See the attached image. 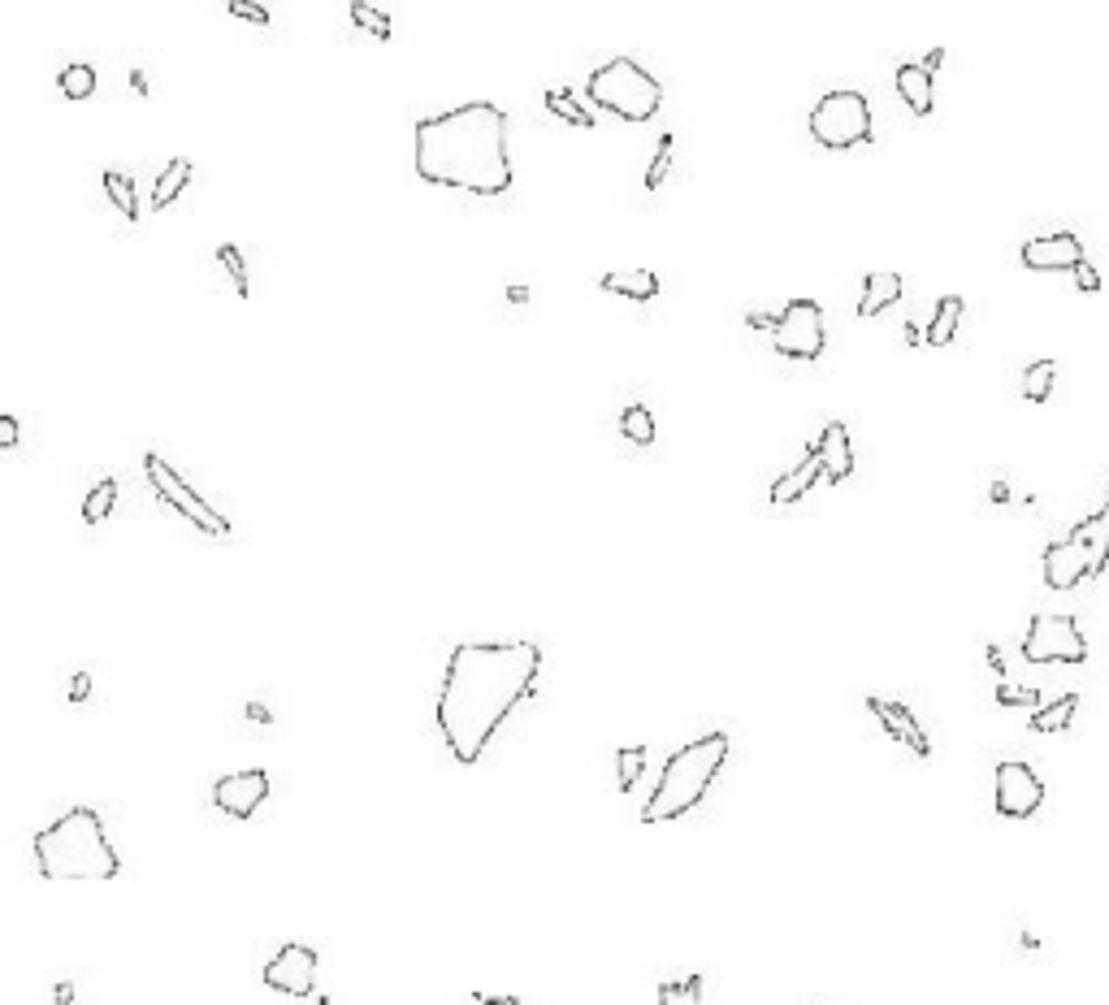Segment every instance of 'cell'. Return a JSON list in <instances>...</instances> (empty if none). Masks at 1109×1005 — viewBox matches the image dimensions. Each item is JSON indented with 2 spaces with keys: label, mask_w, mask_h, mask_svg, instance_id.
I'll return each mask as SVG.
<instances>
[{
  "label": "cell",
  "mask_w": 1109,
  "mask_h": 1005,
  "mask_svg": "<svg viewBox=\"0 0 1109 1005\" xmlns=\"http://www.w3.org/2000/svg\"><path fill=\"white\" fill-rule=\"evenodd\" d=\"M542 672L538 642H460L438 689V733L451 759L473 767L503 720L533 694Z\"/></svg>",
  "instance_id": "obj_1"
},
{
  "label": "cell",
  "mask_w": 1109,
  "mask_h": 1005,
  "mask_svg": "<svg viewBox=\"0 0 1109 1005\" xmlns=\"http://www.w3.org/2000/svg\"><path fill=\"white\" fill-rule=\"evenodd\" d=\"M416 178L429 187L468 191L477 200L512 191L507 161V113L490 100L434 113L416 122Z\"/></svg>",
  "instance_id": "obj_2"
},
{
  "label": "cell",
  "mask_w": 1109,
  "mask_h": 1005,
  "mask_svg": "<svg viewBox=\"0 0 1109 1005\" xmlns=\"http://www.w3.org/2000/svg\"><path fill=\"white\" fill-rule=\"evenodd\" d=\"M35 871L44 880H113L122 858L104 837V819L91 806H74L35 832Z\"/></svg>",
  "instance_id": "obj_3"
},
{
  "label": "cell",
  "mask_w": 1109,
  "mask_h": 1005,
  "mask_svg": "<svg viewBox=\"0 0 1109 1005\" xmlns=\"http://www.w3.org/2000/svg\"><path fill=\"white\" fill-rule=\"evenodd\" d=\"M728 750H733L728 733H702L694 741H685V746H676L668 754V763H663L650 802L642 806V824H672V819L694 811L711 793L715 780H720Z\"/></svg>",
  "instance_id": "obj_4"
},
{
  "label": "cell",
  "mask_w": 1109,
  "mask_h": 1005,
  "mask_svg": "<svg viewBox=\"0 0 1109 1005\" xmlns=\"http://www.w3.org/2000/svg\"><path fill=\"white\" fill-rule=\"evenodd\" d=\"M585 96H590L598 109H607L611 117H620V122H650L663 104V87H659V78L646 74L637 61L616 57L590 74Z\"/></svg>",
  "instance_id": "obj_5"
},
{
  "label": "cell",
  "mask_w": 1109,
  "mask_h": 1005,
  "mask_svg": "<svg viewBox=\"0 0 1109 1005\" xmlns=\"http://www.w3.org/2000/svg\"><path fill=\"white\" fill-rule=\"evenodd\" d=\"M811 139L828 152H850L858 143H871V104L863 91H828L806 117Z\"/></svg>",
  "instance_id": "obj_6"
},
{
  "label": "cell",
  "mask_w": 1109,
  "mask_h": 1005,
  "mask_svg": "<svg viewBox=\"0 0 1109 1005\" xmlns=\"http://www.w3.org/2000/svg\"><path fill=\"white\" fill-rule=\"evenodd\" d=\"M143 477H148V486L156 490V499H161L165 507H174L182 520H191L200 533H208V538H230V520L221 516L208 499H200V494L187 486V477H182L169 460H161L156 451L143 455Z\"/></svg>",
  "instance_id": "obj_7"
},
{
  "label": "cell",
  "mask_w": 1109,
  "mask_h": 1005,
  "mask_svg": "<svg viewBox=\"0 0 1109 1005\" xmlns=\"http://www.w3.org/2000/svg\"><path fill=\"white\" fill-rule=\"evenodd\" d=\"M772 347L785 360H802V364L819 360L824 347H828L824 308H819L815 299H789L785 312H780L776 325H772Z\"/></svg>",
  "instance_id": "obj_8"
},
{
  "label": "cell",
  "mask_w": 1109,
  "mask_h": 1005,
  "mask_svg": "<svg viewBox=\"0 0 1109 1005\" xmlns=\"http://www.w3.org/2000/svg\"><path fill=\"white\" fill-rule=\"evenodd\" d=\"M1023 659L1027 663H1084L1088 637L1075 624V616H1032L1023 633Z\"/></svg>",
  "instance_id": "obj_9"
},
{
  "label": "cell",
  "mask_w": 1109,
  "mask_h": 1005,
  "mask_svg": "<svg viewBox=\"0 0 1109 1005\" xmlns=\"http://www.w3.org/2000/svg\"><path fill=\"white\" fill-rule=\"evenodd\" d=\"M1040 802H1045V780H1040L1032 767L1019 763V759H1010V763L997 767V776H993V806H997V815L1032 819L1040 811Z\"/></svg>",
  "instance_id": "obj_10"
},
{
  "label": "cell",
  "mask_w": 1109,
  "mask_h": 1005,
  "mask_svg": "<svg viewBox=\"0 0 1109 1005\" xmlns=\"http://www.w3.org/2000/svg\"><path fill=\"white\" fill-rule=\"evenodd\" d=\"M265 984L286 997H312V988H317V949L304 941L282 945L265 962Z\"/></svg>",
  "instance_id": "obj_11"
},
{
  "label": "cell",
  "mask_w": 1109,
  "mask_h": 1005,
  "mask_svg": "<svg viewBox=\"0 0 1109 1005\" xmlns=\"http://www.w3.org/2000/svg\"><path fill=\"white\" fill-rule=\"evenodd\" d=\"M1019 260H1023V269H1032V273H1062V269L1075 273L1088 260V252H1084V243H1079V234L1058 230V234H1032V239L1023 243Z\"/></svg>",
  "instance_id": "obj_12"
},
{
  "label": "cell",
  "mask_w": 1109,
  "mask_h": 1005,
  "mask_svg": "<svg viewBox=\"0 0 1109 1005\" xmlns=\"http://www.w3.org/2000/svg\"><path fill=\"white\" fill-rule=\"evenodd\" d=\"M265 798H269V772H260V767H243V772H230L213 785V806L226 811L230 819H252Z\"/></svg>",
  "instance_id": "obj_13"
},
{
  "label": "cell",
  "mask_w": 1109,
  "mask_h": 1005,
  "mask_svg": "<svg viewBox=\"0 0 1109 1005\" xmlns=\"http://www.w3.org/2000/svg\"><path fill=\"white\" fill-rule=\"evenodd\" d=\"M1092 577V555L1088 546L1075 538V533H1066L1062 542H1049L1045 546V585L1049 590H1075L1079 581Z\"/></svg>",
  "instance_id": "obj_14"
},
{
  "label": "cell",
  "mask_w": 1109,
  "mask_h": 1005,
  "mask_svg": "<svg viewBox=\"0 0 1109 1005\" xmlns=\"http://www.w3.org/2000/svg\"><path fill=\"white\" fill-rule=\"evenodd\" d=\"M867 711L880 720V728L889 733L893 741H902V746L915 754V759H932V741L928 733H923V724L915 720V711L906 707V702H889V698H867Z\"/></svg>",
  "instance_id": "obj_15"
},
{
  "label": "cell",
  "mask_w": 1109,
  "mask_h": 1005,
  "mask_svg": "<svg viewBox=\"0 0 1109 1005\" xmlns=\"http://www.w3.org/2000/svg\"><path fill=\"white\" fill-rule=\"evenodd\" d=\"M819 477H824V460H819V451H815V442H811V451L802 455V464L789 468L785 477L772 481L767 499H772V507H793L798 499H806V494H811V486H815Z\"/></svg>",
  "instance_id": "obj_16"
},
{
  "label": "cell",
  "mask_w": 1109,
  "mask_h": 1005,
  "mask_svg": "<svg viewBox=\"0 0 1109 1005\" xmlns=\"http://www.w3.org/2000/svg\"><path fill=\"white\" fill-rule=\"evenodd\" d=\"M815 451H819V460H824V481H832V486H837V481H845V477L854 473L850 429H845L841 421H828V425H824V434H819Z\"/></svg>",
  "instance_id": "obj_17"
},
{
  "label": "cell",
  "mask_w": 1109,
  "mask_h": 1005,
  "mask_svg": "<svg viewBox=\"0 0 1109 1005\" xmlns=\"http://www.w3.org/2000/svg\"><path fill=\"white\" fill-rule=\"evenodd\" d=\"M897 96L906 100V109L915 117H928L932 104H936V83H932V70L923 61H910L897 70Z\"/></svg>",
  "instance_id": "obj_18"
},
{
  "label": "cell",
  "mask_w": 1109,
  "mask_h": 1005,
  "mask_svg": "<svg viewBox=\"0 0 1109 1005\" xmlns=\"http://www.w3.org/2000/svg\"><path fill=\"white\" fill-rule=\"evenodd\" d=\"M902 304V273L893 269H876L863 278V299H858V317H880L884 308Z\"/></svg>",
  "instance_id": "obj_19"
},
{
  "label": "cell",
  "mask_w": 1109,
  "mask_h": 1005,
  "mask_svg": "<svg viewBox=\"0 0 1109 1005\" xmlns=\"http://www.w3.org/2000/svg\"><path fill=\"white\" fill-rule=\"evenodd\" d=\"M603 291L624 295V299H633V304H650V299H659V273L655 269H611V273H603Z\"/></svg>",
  "instance_id": "obj_20"
},
{
  "label": "cell",
  "mask_w": 1109,
  "mask_h": 1005,
  "mask_svg": "<svg viewBox=\"0 0 1109 1005\" xmlns=\"http://www.w3.org/2000/svg\"><path fill=\"white\" fill-rule=\"evenodd\" d=\"M1071 533L1088 546V555H1092V577H1101L1105 564H1109V494H1105V507H1101V512L1084 516Z\"/></svg>",
  "instance_id": "obj_21"
},
{
  "label": "cell",
  "mask_w": 1109,
  "mask_h": 1005,
  "mask_svg": "<svg viewBox=\"0 0 1109 1005\" xmlns=\"http://www.w3.org/2000/svg\"><path fill=\"white\" fill-rule=\"evenodd\" d=\"M191 174H195V165L187 161V156H174V161L161 169V178H156V187H152V208H156V213H165V208L174 204L182 191H187Z\"/></svg>",
  "instance_id": "obj_22"
},
{
  "label": "cell",
  "mask_w": 1109,
  "mask_h": 1005,
  "mask_svg": "<svg viewBox=\"0 0 1109 1005\" xmlns=\"http://www.w3.org/2000/svg\"><path fill=\"white\" fill-rule=\"evenodd\" d=\"M958 321H962V295H941V299H936V317L928 321V330H923L928 347H949V343H954Z\"/></svg>",
  "instance_id": "obj_23"
},
{
  "label": "cell",
  "mask_w": 1109,
  "mask_h": 1005,
  "mask_svg": "<svg viewBox=\"0 0 1109 1005\" xmlns=\"http://www.w3.org/2000/svg\"><path fill=\"white\" fill-rule=\"evenodd\" d=\"M1075 711H1079V694H1062V698L1045 702L1040 711H1032L1027 728H1032V733H1066L1071 720H1075Z\"/></svg>",
  "instance_id": "obj_24"
},
{
  "label": "cell",
  "mask_w": 1109,
  "mask_h": 1005,
  "mask_svg": "<svg viewBox=\"0 0 1109 1005\" xmlns=\"http://www.w3.org/2000/svg\"><path fill=\"white\" fill-rule=\"evenodd\" d=\"M620 434H624V442H633V447H650V442L659 438L655 412H650L646 403H629V408L620 412Z\"/></svg>",
  "instance_id": "obj_25"
},
{
  "label": "cell",
  "mask_w": 1109,
  "mask_h": 1005,
  "mask_svg": "<svg viewBox=\"0 0 1109 1005\" xmlns=\"http://www.w3.org/2000/svg\"><path fill=\"white\" fill-rule=\"evenodd\" d=\"M104 195L113 200V208L126 221H139V195H135V178L122 174V169H104Z\"/></svg>",
  "instance_id": "obj_26"
},
{
  "label": "cell",
  "mask_w": 1109,
  "mask_h": 1005,
  "mask_svg": "<svg viewBox=\"0 0 1109 1005\" xmlns=\"http://www.w3.org/2000/svg\"><path fill=\"white\" fill-rule=\"evenodd\" d=\"M1053 382H1058V360H1036L1023 369V399L1027 403H1045L1053 395Z\"/></svg>",
  "instance_id": "obj_27"
},
{
  "label": "cell",
  "mask_w": 1109,
  "mask_h": 1005,
  "mask_svg": "<svg viewBox=\"0 0 1109 1005\" xmlns=\"http://www.w3.org/2000/svg\"><path fill=\"white\" fill-rule=\"evenodd\" d=\"M57 87L65 100H87V96H96V70H91L87 61H74L57 74Z\"/></svg>",
  "instance_id": "obj_28"
},
{
  "label": "cell",
  "mask_w": 1109,
  "mask_h": 1005,
  "mask_svg": "<svg viewBox=\"0 0 1109 1005\" xmlns=\"http://www.w3.org/2000/svg\"><path fill=\"white\" fill-rule=\"evenodd\" d=\"M546 109H551L555 117H564V122H568V126H577V130H594V126H598V122H594V113H590V109H581V104L572 100V91H564V87H559V91H555V87L546 91Z\"/></svg>",
  "instance_id": "obj_29"
},
{
  "label": "cell",
  "mask_w": 1109,
  "mask_h": 1005,
  "mask_svg": "<svg viewBox=\"0 0 1109 1005\" xmlns=\"http://www.w3.org/2000/svg\"><path fill=\"white\" fill-rule=\"evenodd\" d=\"M113 503H117V481H113V477L96 481V486H91V494L83 499V520H87V525H104V520H109V512H113Z\"/></svg>",
  "instance_id": "obj_30"
},
{
  "label": "cell",
  "mask_w": 1109,
  "mask_h": 1005,
  "mask_svg": "<svg viewBox=\"0 0 1109 1005\" xmlns=\"http://www.w3.org/2000/svg\"><path fill=\"white\" fill-rule=\"evenodd\" d=\"M659 1005H702V975H676L659 984Z\"/></svg>",
  "instance_id": "obj_31"
},
{
  "label": "cell",
  "mask_w": 1109,
  "mask_h": 1005,
  "mask_svg": "<svg viewBox=\"0 0 1109 1005\" xmlns=\"http://www.w3.org/2000/svg\"><path fill=\"white\" fill-rule=\"evenodd\" d=\"M642 772H646V746H624V750H616V789H620V793H629L637 780H642Z\"/></svg>",
  "instance_id": "obj_32"
},
{
  "label": "cell",
  "mask_w": 1109,
  "mask_h": 1005,
  "mask_svg": "<svg viewBox=\"0 0 1109 1005\" xmlns=\"http://www.w3.org/2000/svg\"><path fill=\"white\" fill-rule=\"evenodd\" d=\"M217 265L226 269V278H230V286H234V295H239V299L252 295V286H247V260H243L239 247H234V243H221V247H217Z\"/></svg>",
  "instance_id": "obj_33"
},
{
  "label": "cell",
  "mask_w": 1109,
  "mask_h": 1005,
  "mask_svg": "<svg viewBox=\"0 0 1109 1005\" xmlns=\"http://www.w3.org/2000/svg\"><path fill=\"white\" fill-rule=\"evenodd\" d=\"M351 22H356L360 31H369L373 39H390V18L382 9H373L369 0H351Z\"/></svg>",
  "instance_id": "obj_34"
},
{
  "label": "cell",
  "mask_w": 1109,
  "mask_h": 1005,
  "mask_svg": "<svg viewBox=\"0 0 1109 1005\" xmlns=\"http://www.w3.org/2000/svg\"><path fill=\"white\" fill-rule=\"evenodd\" d=\"M997 707H1032V711H1040V689H1027V685H1010V681H1001L997 685Z\"/></svg>",
  "instance_id": "obj_35"
},
{
  "label": "cell",
  "mask_w": 1109,
  "mask_h": 1005,
  "mask_svg": "<svg viewBox=\"0 0 1109 1005\" xmlns=\"http://www.w3.org/2000/svg\"><path fill=\"white\" fill-rule=\"evenodd\" d=\"M668 165H672V135L659 139L655 156H650V169H646V191H659L663 178H668Z\"/></svg>",
  "instance_id": "obj_36"
},
{
  "label": "cell",
  "mask_w": 1109,
  "mask_h": 1005,
  "mask_svg": "<svg viewBox=\"0 0 1109 1005\" xmlns=\"http://www.w3.org/2000/svg\"><path fill=\"white\" fill-rule=\"evenodd\" d=\"M226 9L234 13V18L252 22V26H269V9L256 5V0H226Z\"/></svg>",
  "instance_id": "obj_37"
},
{
  "label": "cell",
  "mask_w": 1109,
  "mask_h": 1005,
  "mask_svg": "<svg viewBox=\"0 0 1109 1005\" xmlns=\"http://www.w3.org/2000/svg\"><path fill=\"white\" fill-rule=\"evenodd\" d=\"M1075 286H1079V291H1084V295H1097V291H1101V273H1097V269H1092L1088 260H1084V265L1075 269Z\"/></svg>",
  "instance_id": "obj_38"
},
{
  "label": "cell",
  "mask_w": 1109,
  "mask_h": 1005,
  "mask_svg": "<svg viewBox=\"0 0 1109 1005\" xmlns=\"http://www.w3.org/2000/svg\"><path fill=\"white\" fill-rule=\"evenodd\" d=\"M0 447L5 451L18 447V416H0Z\"/></svg>",
  "instance_id": "obj_39"
},
{
  "label": "cell",
  "mask_w": 1109,
  "mask_h": 1005,
  "mask_svg": "<svg viewBox=\"0 0 1109 1005\" xmlns=\"http://www.w3.org/2000/svg\"><path fill=\"white\" fill-rule=\"evenodd\" d=\"M87 694H91V676H87V672H74V676H70V702H87Z\"/></svg>",
  "instance_id": "obj_40"
},
{
  "label": "cell",
  "mask_w": 1109,
  "mask_h": 1005,
  "mask_svg": "<svg viewBox=\"0 0 1109 1005\" xmlns=\"http://www.w3.org/2000/svg\"><path fill=\"white\" fill-rule=\"evenodd\" d=\"M746 321H750V330H767V334H772V325H776V317H767V312H750Z\"/></svg>",
  "instance_id": "obj_41"
},
{
  "label": "cell",
  "mask_w": 1109,
  "mask_h": 1005,
  "mask_svg": "<svg viewBox=\"0 0 1109 1005\" xmlns=\"http://www.w3.org/2000/svg\"><path fill=\"white\" fill-rule=\"evenodd\" d=\"M923 65H928V70L936 74V70H941V65H945V48H932L928 57H923Z\"/></svg>",
  "instance_id": "obj_42"
},
{
  "label": "cell",
  "mask_w": 1109,
  "mask_h": 1005,
  "mask_svg": "<svg viewBox=\"0 0 1109 1005\" xmlns=\"http://www.w3.org/2000/svg\"><path fill=\"white\" fill-rule=\"evenodd\" d=\"M988 668H993L997 676H1006V663H1001V650H997V646H988Z\"/></svg>",
  "instance_id": "obj_43"
},
{
  "label": "cell",
  "mask_w": 1109,
  "mask_h": 1005,
  "mask_svg": "<svg viewBox=\"0 0 1109 1005\" xmlns=\"http://www.w3.org/2000/svg\"><path fill=\"white\" fill-rule=\"evenodd\" d=\"M247 720H256V724H269V711L260 707V702H252V707H247Z\"/></svg>",
  "instance_id": "obj_44"
},
{
  "label": "cell",
  "mask_w": 1109,
  "mask_h": 1005,
  "mask_svg": "<svg viewBox=\"0 0 1109 1005\" xmlns=\"http://www.w3.org/2000/svg\"><path fill=\"white\" fill-rule=\"evenodd\" d=\"M473 1005H520L516 997H477Z\"/></svg>",
  "instance_id": "obj_45"
},
{
  "label": "cell",
  "mask_w": 1109,
  "mask_h": 1005,
  "mask_svg": "<svg viewBox=\"0 0 1109 1005\" xmlns=\"http://www.w3.org/2000/svg\"><path fill=\"white\" fill-rule=\"evenodd\" d=\"M1010 499V486L1006 481H993V503H1006Z\"/></svg>",
  "instance_id": "obj_46"
},
{
  "label": "cell",
  "mask_w": 1109,
  "mask_h": 1005,
  "mask_svg": "<svg viewBox=\"0 0 1109 1005\" xmlns=\"http://www.w3.org/2000/svg\"><path fill=\"white\" fill-rule=\"evenodd\" d=\"M906 343H910V347H919V343H928V338L919 334V325H906Z\"/></svg>",
  "instance_id": "obj_47"
},
{
  "label": "cell",
  "mask_w": 1109,
  "mask_h": 1005,
  "mask_svg": "<svg viewBox=\"0 0 1109 1005\" xmlns=\"http://www.w3.org/2000/svg\"><path fill=\"white\" fill-rule=\"evenodd\" d=\"M317 1005H330V997H317Z\"/></svg>",
  "instance_id": "obj_48"
}]
</instances>
